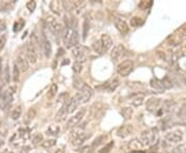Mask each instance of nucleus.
Returning a JSON list of instances; mask_svg holds the SVG:
<instances>
[{
	"instance_id": "nucleus-23",
	"label": "nucleus",
	"mask_w": 186,
	"mask_h": 153,
	"mask_svg": "<svg viewBox=\"0 0 186 153\" xmlns=\"http://www.w3.org/2000/svg\"><path fill=\"white\" fill-rule=\"evenodd\" d=\"M120 85V81L118 79H114L110 82V83L107 84V91L109 92H113L117 89V87Z\"/></svg>"
},
{
	"instance_id": "nucleus-1",
	"label": "nucleus",
	"mask_w": 186,
	"mask_h": 153,
	"mask_svg": "<svg viewBox=\"0 0 186 153\" xmlns=\"http://www.w3.org/2000/svg\"><path fill=\"white\" fill-rule=\"evenodd\" d=\"M158 132L156 128H149L141 133L139 140L143 147H150L154 145L157 141Z\"/></svg>"
},
{
	"instance_id": "nucleus-22",
	"label": "nucleus",
	"mask_w": 186,
	"mask_h": 153,
	"mask_svg": "<svg viewBox=\"0 0 186 153\" xmlns=\"http://www.w3.org/2000/svg\"><path fill=\"white\" fill-rule=\"evenodd\" d=\"M86 85H87V84H86L85 82H84L83 80H82L80 77H77V76H76V77L74 78V87L76 89H78L79 91H81L82 89H83L84 87L86 86Z\"/></svg>"
},
{
	"instance_id": "nucleus-45",
	"label": "nucleus",
	"mask_w": 186,
	"mask_h": 153,
	"mask_svg": "<svg viewBox=\"0 0 186 153\" xmlns=\"http://www.w3.org/2000/svg\"><path fill=\"white\" fill-rule=\"evenodd\" d=\"M88 23H87V21H85V23H84V37H86V33H87V28H88Z\"/></svg>"
},
{
	"instance_id": "nucleus-46",
	"label": "nucleus",
	"mask_w": 186,
	"mask_h": 153,
	"mask_svg": "<svg viewBox=\"0 0 186 153\" xmlns=\"http://www.w3.org/2000/svg\"><path fill=\"white\" fill-rule=\"evenodd\" d=\"M29 149H30V147H28V146L22 148V150H24V151H22L21 153H28V152H29Z\"/></svg>"
},
{
	"instance_id": "nucleus-6",
	"label": "nucleus",
	"mask_w": 186,
	"mask_h": 153,
	"mask_svg": "<svg viewBox=\"0 0 186 153\" xmlns=\"http://www.w3.org/2000/svg\"><path fill=\"white\" fill-rule=\"evenodd\" d=\"M46 21H47L48 27H49V29L53 34L59 35L60 33H61L62 26H61V24L57 21L56 18H54V17H52V16H49V17H47V20Z\"/></svg>"
},
{
	"instance_id": "nucleus-24",
	"label": "nucleus",
	"mask_w": 186,
	"mask_h": 153,
	"mask_svg": "<svg viewBox=\"0 0 186 153\" xmlns=\"http://www.w3.org/2000/svg\"><path fill=\"white\" fill-rule=\"evenodd\" d=\"M128 147L130 150H139V149H141V148H143L139 139H134L130 141L128 143Z\"/></svg>"
},
{
	"instance_id": "nucleus-38",
	"label": "nucleus",
	"mask_w": 186,
	"mask_h": 153,
	"mask_svg": "<svg viewBox=\"0 0 186 153\" xmlns=\"http://www.w3.org/2000/svg\"><path fill=\"white\" fill-rule=\"evenodd\" d=\"M47 132L49 133V135H58V132H59V127L58 126H50L49 127V129L47 130Z\"/></svg>"
},
{
	"instance_id": "nucleus-4",
	"label": "nucleus",
	"mask_w": 186,
	"mask_h": 153,
	"mask_svg": "<svg viewBox=\"0 0 186 153\" xmlns=\"http://www.w3.org/2000/svg\"><path fill=\"white\" fill-rule=\"evenodd\" d=\"M71 54L76 58L77 62H85L87 60V56H88V51L85 47L83 46H76V47L72 48Z\"/></svg>"
},
{
	"instance_id": "nucleus-32",
	"label": "nucleus",
	"mask_w": 186,
	"mask_h": 153,
	"mask_svg": "<svg viewBox=\"0 0 186 153\" xmlns=\"http://www.w3.org/2000/svg\"><path fill=\"white\" fill-rule=\"evenodd\" d=\"M142 24H143V20L140 17H132L130 19V26L132 27H137V26H141Z\"/></svg>"
},
{
	"instance_id": "nucleus-5",
	"label": "nucleus",
	"mask_w": 186,
	"mask_h": 153,
	"mask_svg": "<svg viewBox=\"0 0 186 153\" xmlns=\"http://www.w3.org/2000/svg\"><path fill=\"white\" fill-rule=\"evenodd\" d=\"M16 91V88H8L7 90H5L3 92L1 96V100H0V104H1V108L2 109H6L11 106V104L13 103L14 100V92Z\"/></svg>"
},
{
	"instance_id": "nucleus-34",
	"label": "nucleus",
	"mask_w": 186,
	"mask_h": 153,
	"mask_svg": "<svg viewBox=\"0 0 186 153\" xmlns=\"http://www.w3.org/2000/svg\"><path fill=\"white\" fill-rule=\"evenodd\" d=\"M56 144V140L52 139V140H47V141H43L42 143V146L43 148H46V149H48V148H51L53 147L54 145Z\"/></svg>"
},
{
	"instance_id": "nucleus-18",
	"label": "nucleus",
	"mask_w": 186,
	"mask_h": 153,
	"mask_svg": "<svg viewBox=\"0 0 186 153\" xmlns=\"http://www.w3.org/2000/svg\"><path fill=\"white\" fill-rule=\"evenodd\" d=\"M68 101L63 104V106L61 107V109L57 112L56 117H55V120H56L57 122H61V121H63L64 119L66 118L67 114H68V112H67V104H68Z\"/></svg>"
},
{
	"instance_id": "nucleus-40",
	"label": "nucleus",
	"mask_w": 186,
	"mask_h": 153,
	"mask_svg": "<svg viewBox=\"0 0 186 153\" xmlns=\"http://www.w3.org/2000/svg\"><path fill=\"white\" fill-rule=\"evenodd\" d=\"M35 116H36V111H35V109H33V108L29 109V110H28V113H27V117H28V119L32 120V119H34V118H35Z\"/></svg>"
},
{
	"instance_id": "nucleus-37",
	"label": "nucleus",
	"mask_w": 186,
	"mask_h": 153,
	"mask_svg": "<svg viewBox=\"0 0 186 153\" xmlns=\"http://www.w3.org/2000/svg\"><path fill=\"white\" fill-rule=\"evenodd\" d=\"M82 63H80V62H74V64H72V70H74V74H80V72H82Z\"/></svg>"
},
{
	"instance_id": "nucleus-11",
	"label": "nucleus",
	"mask_w": 186,
	"mask_h": 153,
	"mask_svg": "<svg viewBox=\"0 0 186 153\" xmlns=\"http://www.w3.org/2000/svg\"><path fill=\"white\" fill-rule=\"evenodd\" d=\"M79 93H80V95H81L82 103L86 104V103H88V101L91 99V97L93 96V89L91 88L89 85H86V86L84 87Z\"/></svg>"
},
{
	"instance_id": "nucleus-30",
	"label": "nucleus",
	"mask_w": 186,
	"mask_h": 153,
	"mask_svg": "<svg viewBox=\"0 0 186 153\" xmlns=\"http://www.w3.org/2000/svg\"><path fill=\"white\" fill-rule=\"evenodd\" d=\"M57 90H58V87H57V85H56V84H52V86H51V88H50L49 92H48V95H47V97L49 98V99L54 98L55 96H56Z\"/></svg>"
},
{
	"instance_id": "nucleus-33",
	"label": "nucleus",
	"mask_w": 186,
	"mask_h": 153,
	"mask_svg": "<svg viewBox=\"0 0 186 153\" xmlns=\"http://www.w3.org/2000/svg\"><path fill=\"white\" fill-rule=\"evenodd\" d=\"M151 86L153 87V88H155V89H158V90L165 89V84H163V82L158 81V80H152Z\"/></svg>"
},
{
	"instance_id": "nucleus-14",
	"label": "nucleus",
	"mask_w": 186,
	"mask_h": 153,
	"mask_svg": "<svg viewBox=\"0 0 186 153\" xmlns=\"http://www.w3.org/2000/svg\"><path fill=\"white\" fill-rule=\"evenodd\" d=\"M115 25H116V28L118 29V31H119L121 34H123V35L127 34V32H128V30H129V27L124 20L119 19V18H116L115 19Z\"/></svg>"
},
{
	"instance_id": "nucleus-21",
	"label": "nucleus",
	"mask_w": 186,
	"mask_h": 153,
	"mask_svg": "<svg viewBox=\"0 0 186 153\" xmlns=\"http://www.w3.org/2000/svg\"><path fill=\"white\" fill-rule=\"evenodd\" d=\"M72 31H74V28L67 26L64 31V34H63V42L65 43V46L68 48L71 47V38L72 35Z\"/></svg>"
},
{
	"instance_id": "nucleus-20",
	"label": "nucleus",
	"mask_w": 186,
	"mask_h": 153,
	"mask_svg": "<svg viewBox=\"0 0 186 153\" xmlns=\"http://www.w3.org/2000/svg\"><path fill=\"white\" fill-rule=\"evenodd\" d=\"M90 133H86V132H83L82 135H78L77 138H74V139L71 140V144L74 145V146H81L82 144H83L85 141L88 139L89 137H90Z\"/></svg>"
},
{
	"instance_id": "nucleus-25",
	"label": "nucleus",
	"mask_w": 186,
	"mask_h": 153,
	"mask_svg": "<svg viewBox=\"0 0 186 153\" xmlns=\"http://www.w3.org/2000/svg\"><path fill=\"white\" fill-rule=\"evenodd\" d=\"M79 40H80V35H79V32L74 29L72 31V35H71V47H76V46H79Z\"/></svg>"
},
{
	"instance_id": "nucleus-47",
	"label": "nucleus",
	"mask_w": 186,
	"mask_h": 153,
	"mask_svg": "<svg viewBox=\"0 0 186 153\" xmlns=\"http://www.w3.org/2000/svg\"><path fill=\"white\" fill-rule=\"evenodd\" d=\"M1 66H2V60L1 58H0V78L2 76V69H1Z\"/></svg>"
},
{
	"instance_id": "nucleus-31",
	"label": "nucleus",
	"mask_w": 186,
	"mask_h": 153,
	"mask_svg": "<svg viewBox=\"0 0 186 153\" xmlns=\"http://www.w3.org/2000/svg\"><path fill=\"white\" fill-rule=\"evenodd\" d=\"M92 49H93L94 52H96L97 54H101V53L103 52L100 40H95V42L92 43Z\"/></svg>"
},
{
	"instance_id": "nucleus-42",
	"label": "nucleus",
	"mask_w": 186,
	"mask_h": 153,
	"mask_svg": "<svg viewBox=\"0 0 186 153\" xmlns=\"http://www.w3.org/2000/svg\"><path fill=\"white\" fill-rule=\"evenodd\" d=\"M35 7H36V2L35 1H29L27 3V8L31 11V13L34 11Z\"/></svg>"
},
{
	"instance_id": "nucleus-15",
	"label": "nucleus",
	"mask_w": 186,
	"mask_h": 153,
	"mask_svg": "<svg viewBox=\"0 0 186 153\" xmlns=\"http://www.w3.org/2000/svg\"><path fill=\"white\" fill-rule=\"evenodd\" d=\"M100 43L101 46H102V51L106 52V51H109L112 48L113 46V40L109 34H102L100 37Z\"/></svg>"
},
{
	"instance_id": "nucleus-28",
	"label": "nucleus",
	"mask_w": 186,
	"mask_h": 153,
	"mask_svg": "<svg viewBox=\"0 0 186 153\" xmlns=\"http://www.w3.org/2000/svg\"><path fill=\"white\" fill-rule=\"evenodd\" d=\"M21 114H22V108L21 106H18L17 108L14 109V111L11 112V119H14V120H18L19 118L21 117Z\"/></svg>"
},
{
	"instance_id": "nucleus-36",
	"label": "nucleus",
	"mask_w": 186,
	"mask_h": 153,
	"mask_svg": "<svg viewBox=\"0 0 186 153\" xmlns=\"http://www.w3.org/2000/svg\"><path fill=\"white\" fill-rule=\"evenodd\" d=\"M20 70L17 69V66L14 64V69H13V80L14 82H18L20 80Z\"/></svg>"
},
{
	"instance_id": "nucleus-27",
	"label": "nucleus",
	"mask_w": 186,
	"mask_h": 153,
	"mask_svg": "<svg viewBox=\"0 0 186 153\" xmlns=\"http://www.w3.org/2000/svg\"><path fill=\"white\" fill-rule=\"evenodd\" d=\"M106 138H107L106 135H99V137H97V138H96V139L92 142V144L90 145V149H95V148L99 146L100 144H102L103 141L106 140Z\"/></svg>"
},
{
	"instance_id": "nucleus-49",
	"label": "nucleus",
	"mask_w": 186,
	"mask_h": 153,
	"mask_svg": "<svg viewBox=\"0 0 186 153\" xmlns=\"http://www.w3.org/2000/svg\"><path fill=\"white\" fill-rule=\"evenodd\" d=\"M1 153H13V152L9 151V150H4V151H2Z\"/></svg>"
},
{
	"instance_id": "nucleus-29",
	"label": "nucleus",
	"mask_w": 186,
	"mask_h": 153,
	"mask_svg": "<svg viewBox=\"0 0 186 153\" xmlns=\"http://www.w3.org/2000/svg\"><path fill=\"white\" fill-rule=\"evenodd\" d=\"M43 140V133H40V132L36 133V135H34V137L32 138V145L33 146H37V145L42 144Z\"/></svg>"
},
{
	"instance_id": "nucleus-35",
	"label": "nucleus",
	"mask_w": 186,
	"mask_h": 153,
	"mask_svg": "<svg viewBox=\"0 0 186 153\" xmlns=\"http://www.w3.org/2000/svg\"><path fill=\"white\" fill-rule=\"evenodd\" d=\"M60 2H58V1H52L51 2V4H50V6H51V9H52L53 11H54L55 14H60V11H59V9H58V6L60 5Z\"/></svg>"
},
{
	"instance_id": "nucleus-12",
	"label": "nucleus",
	"mask_w": 186,
	"mask_h": 153,
	"mask_svg": "<svg viewBox=\"0 0 186 153\" xmlns=\"http://www.w3.org/2000/svg\"><path fill=\"white\" fill-rule=\"evenodd\" d=\"M124 52H125L124 46H122V45L116 46L114 49L112 50V52H111V58H112V60L114 62H117L118 60L122 57V55L124 54Z\"/></svg>"
},
{
	"instance_id": "nucleus-19",
	"label": "nucleus",
	"mask_w": 186,
	"mask_h": 153,
	"mask_svg": "<svg viewBox=\"0 0 186 153\" xmlns=\"http://www.w3.org/2000/svg\"><path fill=\"white\" fill-rule=\"evenodd\" d=\"M144 94H141V93H137V94H134L129 97V103L134 107H140L142 106L144 103Z\"/></svg>"
},
{
	"instance_id": "nucleus-39",
	"label": "nucleus",
	"mask_w": 186,
	"mask_h": 153,
	"mask_svg": "<svg viewBox=\"0 0 186 153\" xmlns=\"http://www.w3.org/2000/svg\"><path fill=\"white\" fill-rule=\"evenodd\" d=\"M113 146H114V142H110V143H109V144L107 145V146L103 147L102 149L100 150L99 153H109V152L111 151V150H112Z\"/></svg>"
},
{
	"instance_id": "nucleus-41",
	"label": "nucleus",
	"mask_w": 186,
	"mask_h": 153,
	"mask_svg": "<svg viewBox=\"0 0 186 153\" xmlns=\"http://www.w3.org/2000/svg\"><path fill=\"white\" fill-rule=\"evenodd\" d=\"M151 4H152V2L151 1H149V2H147V1H142L141 3H139V7L140 8H142V9H147L148 7H150L151 6Z\"/></svg>"
},
{
	"instance_id": "nucleus-7",
	"label": "nucleus",
	"mask_w": 186,
	"mask_h": 153,
	"mask_svg": "<svg viewBox=\"0 0 186 153\" xmlns=\"http://www.w3.org/2000/svg\"><path fill=\"white\" fill-rule=\"evenodd\" d=\"M86 112H87L86 108H82L81 110H80L78 113L76 114V115H74L72 117L69 118V120L67 121V123H66V128H74V126L78 125L79 123L81 122L82 119L84 118Z\"/></svg>"
},
{
	"instance_id": "nucleus-43",
	"label": "nucleus",
	"mask_w": 186,
	"mask_h": 153,
	"mask_svg": "<svg viewBox=\"0 0 186 153\" xmlns=\"http://www.w3.org/2000/svg\"><path fill=\"white\" fill-rule=\"evenodd\" d=\"M5 43H6V36L5 35H1L0 36V51L4 48V46H5Z\"/></svg>"
},
{
	"instance_id": "nucleus-10",
	"label": "nucleus",
	"mask_w": 186,
	"mask_h": 153,
	"mask_svg": "<svg viewBox=\"0 0 186 153\" xmlns=\"http://www.w3.org/2000/svg\"><path fill=\"white\" fill-rule=\"evenodd\" d=\"M183 138V132L181 130H174L166 135V142L168 144H177Z\"/></svg>"
},
{
	"instance_id": "nucleus-44",
	"label": "nucleus",
	"mask_w": 186,
	"mask_h": 153,
	"mask_svg": "<svg viewBox=\"0 0 186 153\" xmlns=\"http://www.w3.org/2000/svg\"><path fill=\"white\" fill-rule=\"evenodd\" d=\"M4 72H5V82L6 83H9V72H8V66H5V69H4Z\"/></svg>"
},
{
	"instance_id": "nucleus-13",
	"label": "nucleus",
	"mask_w": 186,
	"mask_h": 153,
	"mask_svg": "<svg viewBox=\"0 0 186 153\" xmlns=\"http://www.w3.org/2000/svg\"><path fill=\"white\" fill-rule=\"evenodd\" d=\"M14 65L17 66V69L20 70V72H27L29 69V63L26 60V58L22 57V56H19L18 58L14 61Z\"/></svg>"
},
{
	"instance_id": "nucleus-9",
	"label": "nucleus",
	"mask_w": 186,
	"mask_h": 153,
	"mask_svg": "<svg viewBox=\"0 0 186 153\" xmlns=\"http://www.w3.org/2000/svg\"><path fill=\"white\" fill-rule=\"evenodd\" d=\"M40 48H42L43 54L47 58H50L51 55H52V46H51L50 40H48V37L46 36L45 33L42 34V37H40Z\"/></svg>"
},
{
	"instance_id": "nucleus-26",
	"label": "nucleus",
	"mask_w": 186,
	"mask_h": 153,
	"mask_svg": "<svg viewBox=\"0 0 186 153\" xmlns=\"http://www.w3.org/2000/svg\"><path fill=\"white\" fill-rule=\"evenodd\" d=\"M120 113H121V115L124 117L125 119H130L132 116V113H134V111H132L131 108H128V107H125V108H122L121 111H120Z\"/></svg>"
},
{
	"instance_id": "nucleus-48",
	"label": "nucleus",
	"mask_w": 186,
	"mask_h": 153,
	"mask_svg": "<svg viewBox=\"0 0 186 153\" xmlns=\"http://www.w3.org/2000/svg\"><path fill=\"white\" fill-rule=\"evenodd\" d=\"M55 153H64V150L62 149V148H60V149L56 150V152H55Z\"/></svg>"
},
{
	"instance_id": "nucleus-16",
	"label": "nucleus",
	"mask_w": 186,
	"mask_h": 153,
	"mask_svg": "<svg viewBox=\"0 0 186 153\" xmlns=\"http://www.w3.org/2000/svg\"><path fill=\"white\" fill-rule=\"evenodd\" d=\"M132 129H134L132 125H129V124L122 125V126H120V127L118 128L117 135L118 137H120V138H126L127 135H129L130 133H131Z\"/></svg>"
},
{
	"instance_id": "nucleus-3",
	"label": "nucleus",
	"mask_w": 186,
	"mask_h": 153,
	"mask_svg": "<svg viewBox=\"0 0 186 153\" xmlns=\"http://www.w3.org/2000/svg\"><path fill=\"white\" fill-rule=\"evenodd\" d=\"M132 70H134V62L131 60H124L117 67V72L123 78L129 76Z\"/></svg>"
},
{
	"instance_id": "nucleus-8",
	"label": "nucleus",
	"mask_w": 186,
	"mask_h": 153,
	"mask_svg": "<svg viewBox=\"0 0 186 153\" xmlns=\"http://www.w3.org/2000/svg\"><path fill=\"white\" fill-rule=\"evenodd\" d=\"M106 108H107V106H105L102 103L93 104L90 108V117L93 119L102 117L103 113H105V111H106Z\"/></svg>"
},
{
	"instance_id": "nucleus-2",
	"label": "nucleus",
	"mask_w": 186,
	"mask_h": 153,
	"mask_svg": "<svg viewBox=\"0 0 186 153\" xmlns=\"http://www.w3.org/2000/svg\"><path fill=\"white\" fill-rule=\"evenodd\" d=\"M38 59V49L29 40L26 45V60L28 63L34 64Z\"/></svg>"
},
{
	"instance_id": "nucleus-17",
	"label": "nucleus",
	"mask_w": 186,
	"mask_h": 153,
	"mask_svg": "<svg viewBox=\"0 0 186 153\" xmlns=\"http://www.w3.org/2000/svg\"><path fill=\"white\" fill-rule=\"evenodd\" d=\"M160 103H161V101H160V99H159V98L151 97L150 99H148V100H147V104H146L147 110L150 111V112L156 111L159 108V106H160Z\"/></svg>"
}]
</instances>
